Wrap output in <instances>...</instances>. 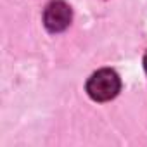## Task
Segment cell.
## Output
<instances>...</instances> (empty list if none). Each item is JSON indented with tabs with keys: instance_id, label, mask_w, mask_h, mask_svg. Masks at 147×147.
I'll return each mask as SVG.
<instances>
[{
	"instance_id": "cell-1",
	"label": "cell",
	"mask_w": 147,
	"mask_h": 147,
	"mask_svg": "<svg viewBox=\"0 0 147 147\" xmlns=\"http://www.w3.org/2000/svg\"><path fill=\"white\" fill-rule=\"evenodd\" d=\"M119 88H121L119 76L116 75V71L107 69V67L94 73L87 82V94L97 102H106V100L114 99Z\"/></svg>"
},
{
	"instance_id": "cell-2",
	"label": "cell",
	"mask_w": 147,
	"mask_h": 147,
	"mask_svg": "<svg viewBox=\"0 0 147 147\" xmlns=\"http://www.w3.org/2000/svg\"><path fill=\"white\" fill-rule=\"evenodd\" d=\"M71 18H73L71 7L64 2V0H52V2L45 7L43 24L50 33H59V31H64L69 26Z\"/></svg>"
},
{
	"instance_id": "cell-3",
	"label": "cell",
	"mask_w": 147,
	"mask_h": 147,
	"mask_svg": "<svg viewBox=\"0 0 147 147\" xmlns=\"http://www.w3.org/2000/svg\"><path fill=\"white\" fill-rule=\"evenodd\" d=\"M144 69H145V73H147V54H145V57H144Z\"/></svg>"
}]
</instances>
